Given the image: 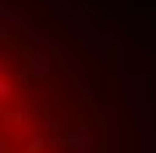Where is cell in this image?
<instances>
[{
    "mask_svg": "<svg viewBox=\"0 0 156 153\" xmlns=\"http://www.w3.org/2000/svg\"><path fill=\"white\" fill-rule=\"evenodd\" d=\"M75 89L43 0H0V153H78Z\"/></svg>",
    "mask_w": 156,
    "mask_h": 153,
    "instance_id": "cell-1",
    "label": "cell"
}]
</instances>
